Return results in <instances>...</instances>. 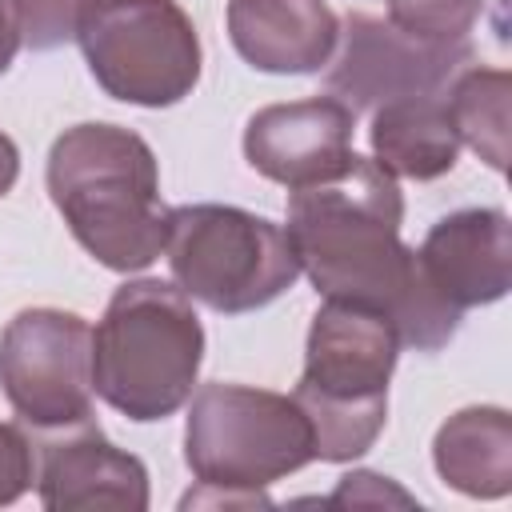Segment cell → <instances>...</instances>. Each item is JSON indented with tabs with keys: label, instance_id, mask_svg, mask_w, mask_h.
Returning <instances> with one entry per match:
<instances>
[{
	"label": "cell",
	"instance_id": "obj_1",
	"mask_svg": "<svg viewBox=\"0 0 512 512\" xmlns=\"http://www.w3.org/2000/svg\"><path fill=\"white\" fill-rule=\"evenodd\" d=\"M400 224L404 196L396 176L356 152L344 172L288 196L284 232L300 272L324 300L376 308L392 320L400 348L436 352L456 336L460 312L428 288L416 248L400 240Z\"/></svg>",
	"mask_w": 512,
	"mask_h": 512
},
{
	"label": "cell",
	"instance_id": "obj_2",
	"mask_svg": "<svg viewBox=\"0 0 512 512\" xmlns=\"http://www.w3.org/2000/svg\"><path fill=\"white\" fill-rule=\"evenodd\" d=\"M48 196L76 244L112 272H140L164 252L168 208L144 136L120 124H72L48 148Z\"/></svg>",
	"mask_w": 512,
	"mask_h": 512
},
{
	"label": "cell",
	"instance_id": "obj_3",
	"mask_svg": "<svg viewBox=\"0 0 512 512\" xmlns=\"http://www.w3.org/2000/svg\"><path fill=\"white\" fill-rule=\"evenodd\" d=\"M204 364V324L168 280H128L112 292L92 332V388L136 424L188 404Z\"/></svg>",
	"mask_w": 512,
	"mask_h": 512
},
{
	"label": "cell",
	"instance_id": "obj_4",
	"mask_svg": "<svg viewBox=\"0 0 512 512\" xmlns=\"http://www.w3.org/2000/svg\"><path fill=\"white\" fill-rule=\"evenodd\" d=\"M400 336L376 308L324 300L308 324L304 372L292 400L312 424L316 460L344 464L364 456L388 420V380Z\"/></svg>",
	"mask_w": 512,
	"mask_h": 512
},
{
	"label": "cell",
	"instance_id": "obj_5",
	"mask_svg": "<svg viewBox=\"0 0 512 512\" xmlns=\"http://www.w3.org/2000/svg\"><path fill=\"white\" fill-rule=\"evenodd\" d=\"M184 460L200 480L188 504H268L264 488L316 460L312 424L292 396L248 384H204L184 420Z\"/></svg>",
	"mask_w": 512,
	"mask_h": 512
},
{
	"label": "cell",
	"instance_id": "obj_6",
	"mask_svg": "<svg viewBox=\"0 0 512 512\" xmlns=\"http://www.w3.org/2000/svg\"><path fill=\"white\" fill-rule=\"evenodd\" d=\"M164 256L176 288L224 316L272 304L300 276L288 232L236 204L168 208Z\"/></svg>",
	"mask_w": 512,
	"mask_h": 512
},
{
	"label": "cell",
	"instance_id": "obj_7",
	"mask_svg": "<svg viewBox=\"0 0 512 512\" xmlns=\"http://www.w3.org/2000/svg\"><path fill=\"white\" fill-rule=\"evenodd\" d=\"M76 44L96 84L136 108H172L200 80V36L176 0H84Z\"/></svg>",
	"mask_w": 512,
	"mask_h": 512
},
{
	"label": "cell",
	"instance_id": "obj_8",
	"mask_svg": "<svg viewBox=\"0 0 512 512\" xmlns=\"http://www.w3.org/2000/svg\"><path fill=\"white\" fill-rule=\"evenodd\" d=\"M0 388L12 412L40 428L92 420V328L64 308H24L0 332Z\"/></svg>",
	"mask_w": 512,
	"mask_h": 512
},
{
	"label": "cell",
	"instance_id": "obj_9",
	"mask_svg": "<svg viewBox=\"0 0 512 512\" xmlns=\"http://www.w3.org/2000/svg\"><path fill=\"white\" fill-rule=\"evenodd\" d=\"M340 52L328 60L324 88L352 112H372L404 96H440L472 60V44H428L404 36L396 24L348 12L340 24Z\"/></svg>",
	"mask_w": 512,
	"mask_h": 512
},
{
	"label": "cell",
	"instance_id": "obj_10",
	"mask_svg": "<svg viewBox=\"0 0 512 512\" xmlns=\"http://www.w3.org/2000/svg\"><path fill=\"white\" fill-rule=\"evenodd\" d=\"M356 112L336 96H308L260 108L244 128V160L288 192L320 184L348 168Z\"/></svg>",
	"mask_w": 512,
	"mask_h": 512
},
{
	"label": "cell",
	"instance_id": "obj_11",
	"mask_svg": "<svg viewBox=\"0 0 512 512\" xmlns=\"http://www.w3.org/2000/svg\"><path fill=\"white\" fill-rule=\"evenodd\" d=\"M428 288L456 308H484L512 288V224L504 208H460L436 220L416 248Z\"/></svg>",
	"mask_w": 512,
	"mask_h": 512
},
{
	"label": "cell",
	"instance_id": "obj_12",
	"mask_svg": "<svg viewBox=\"0 0 512 512\" xmlns=\"http://www.w3.org/2000/svg\"><path fill=\"white\" fill-rule=\"evenodd\" d=\"M36 496L52 512H80V508L144 512L148 468L140 456L116 448L92 420H84L76 424L72 436L40 444Z\"/></svg>",
	"mask_w": 512,
	"mask_h": 512
},
{
	"label": "cell",
	"instance_id": "obj_13",
	"mask_svg": "<svg viewBox=\"0 0 512 512\" xmlns=\"http://www.w3.org/2000/svg\"><path fill=\"white\" fill-rule=\"evenodd\" d=\"M228 40L256 72L308 76L332 60L340 20L328 0H228Z\"/></svg>",
	"mask_w": 512,
	"mask_h": 512
},
{
	"label": "cell",
	"instance_id": "obj_14",
	"mask_svg": "<svg viewBox=\"0 0 512 512\" xmlns=\"http://www.w3.org/2000/svg\"><path fill=\"white\" fill-rule=\"evenodd\" d=\"M440 480L472 500H504L512 492V416L500 404L452 412L432 440Z\"/></svg>",
	"mask_w": 512,
	"mask_h": 512
},
{
	"label": "cell",
	"instance_id": "obj_15",
	"mask_svg": "<svg viewBox=\"0 0 512 512\" xmlns=\"http://www.w3.org/2000/svg\"><path fill=\"white\" fill-rule=\"evenodd\" d=\"M372 160L388 176L436 180L456 168L460 136L444 108V96H404L372 108Z\"/></svg>",
	"mask_w": 512,
	"mask_h": 512
},
{
	"label": "cell",
	"instance_id": "obj_16",
	"mask_svg": "<svg viewBox=\"0 0 512 512\" xmlns=\"http://www.w3.org/2000/svg\"><path fill=\"white\" fill-rule=\"evenodd\" d=\"M508 92L512 80L504 68H464L448 84L444 108L460 144H468L492 172L508 168Z\"/></svg>",
	"mask_w": 512,
	"mask_h": 512
},
{
	"label": "cell",
	"instance_id": "obj_17",
	"mask_svg": "<svg viewBox=\"0 0 512 512\" xmlns=\"http://www.w3.org/2000/svg\"><path fill=\"white\" fill-rule=\"evenodd\" d=\"M488 0H392L388 24L428 44H468Z\"/></svg>",
	"mask_w": 512,
	"mask_h": 512
},
{
	"label": "cell",
	"instance_id": "obj_18",
	"mask_svg": "<svg viewBox=\"0 0 512 512\" xmlns=\"http://www.w3.org/2000/svg\"><path fill=\"white\" fill-rule=\"evenodd\" d=\"M84 0H16L20 36L32 52H52L76 40V16Z\"/></svg>",
	"mask_w": 512,
	"mask_h": 512
},
{
	"label": "cell",
	"instance_id": "obj_19",
	"mask_svg": "<svg viewBox=\"0 0 512 512\" xmlns=\"http://www.w3.org/2000/svg\"><path fill=\"white\" fill-rule=\"evenodd\" d=\"M36 480V460H32V444L28 436L0 420V508L4 504H16Z\"/></svg>",
	"mask_w": 512,
	"mask_h": 512
},
{
	"label": "cell",
	"instance_id": "obj_20",
	"mask_svg": "<svg viewBox=\"0 0 512 512\" xmlns=\"http://www.w3.org/2000/svg\"><path fill=\"white\" fill-rule=\"evenodd\" d=\"M344 500H352V504H360V500H372V504H384V500L412 504L408 492L392 488L388 476H376V472H348V476L340 480V488L328 496V504H344Z\"/></svg>",
	"mask_w": 512,
	"mask_h": 512
},
{
	"label": "cell",
	"instance_id": "obj_21",
	"mask_svg": "<svg viewBox=\"0 0 512 512\" xmlns=\"http://www.w3.org/2000/svg\"><path fill=\"white\" fill-rule=\"evenodd\" d=\"M20 44H24V36H20V12H16V0H0V76L12 68Z\"/></svg>",
	"mask_w": 512,
	"mask_h": 512
},
{
	"label": "cell",
	"instance_id": "obj_22",
	"mask_svg": "<svg viewBox=\"0 0 512 512\" xmlns=\"http://www.w3.org/2000/svg\"><path fill=\"white\" fill-rule=\"evenodd\" d=\"M16 176H20V148L12 144V136L0 132V200L12 192Z\"/></svg>",
	"mask_w": 512,
	"mask_h": 512
}]
</instances>
